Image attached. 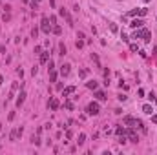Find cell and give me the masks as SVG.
<instances>
[{"label": "cell", "mask_w": 157, "mask_h": 155, "mask_svg": "<svg viewBox=\"0 0 157 155\" xmlns=\"http://www.w3.org/2000/svg\"><path fill=\"white\" fill-rule=\"evenodd\" d=\"M132 39H144L146 42H150V31L148 29H139V31L133 33Z\"/></svg>", "instance_id": "6da1fadb"}, {"label": "cell", "mask_w": 157, "mask_h": 155, "mask_svg": "<svg viewBox=\"0 0 157 155\" xmlns=\"http://www.w3.org/2000/svg\"><path fill=\"white\" fill-rule=\"evenodd\" d=\"M99 111H100V106L97 104V102H90L86 108V113L88 115H99Z\"/></svg>", "instance_id": "7a4b0ae2"}, {"label": "cell", "mask_w": 157, "mask_h": 155, "mask_svg": "<svg viewBox=\"0 0 157 155\" xmlns=\"http://www.w3.org/2000/svg\"><path fill=\"white\" fill-rule=\"evenodd\" d=\"M51 27L53 26H49V18H42V24H40V29H42V33H46V35H49L51 33Z\"/></svg>", "instance_id": "3957f363"}, {"label": "cell", "mask_w": 157, "mask_h": 155, "mask_svg": "<svg viewBox=\"0 0 157 155\" xmlns=\"http://www.w3.org/2000/svg\"><path fill=\"white\" fill-rule=\"evenodd\" d=\"M59 15L64 17V18L68 20V26H73V18L70 17V13H68V9H66V7H60V9H59Z\"/></svg>", "instance_id": "277c9868"}, {"label": "cell", "mask_w": 157, "mask_h": 155, "mask_svg": "<svg viewBox=\"0 0 157 155\" xmlns=\"http://www.w3.org/2000/svg\"><path fill=\"white\" fill-rule=\"evenodd\" d=\"M126 139H128V140H130V142H135V144H137V142H139V137H137V133H135V130H132V128H130V130H128V131H126Z\"/></svg>", "instance_id": "5b68a950"}, {"label": "cell", "mask_w": 157, "mask_h": 155, "mask_svg": "<svg viewBox=\"0 0 157 155\" xmlns=\"http://www.w3.org/2000/svg\"><path fill=\"white\" fill-rule=\"evenodd\" d=\"M22 133H24V128H15V130H11V133H9V140H17Z\"/></svg>", "instance_id": "8992f818"}, {"label": "cell", "mask_w": 157, "mask_h": 155, "mask_svg": "<svg viewBox=\"0 0 157 155\" xmlns=\"http://www.w3.org/2000/svg\"><path fill=\"white\" fill-rule=\"evenodd\" d=\"M122 122L126 124V126H130V128H133V126H137V122H139V120L133 119V117H130V115H126V117L122 119Z\"/></svg>", "instance_id": "52a82bcc"}, {"label": "cell", "mask_w": 157, "mask_h": 155, "mask_svg": "<svg viewBox=\"0 0 157 155\" xmlns=\"http://www.w3.org/2000/svg\"><path fill=\"white\" fill-rule=\"evenodd\" d=\"M48 106L51 108V111H57V110H59V106H60V102H59V98H51Z\"/></svg>", "instance_id": "ba28073f"}, {"label": "cell", "mask_w": 157, "mask_h": 155, "mask_svg": "<svg viewBox=\"0 0 157 155\" xmlns=\"http://www.w3.org/2000/svg\"><path fill=\"white\" fill-rule=\"evenodd\" d=\"M142 24H144V22H142L141 18H133V20L130 22V27H133V29H137V27H142Z\"/></svg>", "instance_id": "9c48e42d"}, {"label": "cell", "mask_w": 157, "mask_h": 155, "mask_svg": "<svg viewBox=\"0 0 157 155\" xmlns=\"http://www.w3.org/2000/svg\"><path fill=\"white\" fill-rule=\"evenodd\" d=\"M70 68H71L70 64H62L60 66V75L62 77H68V75H70Z\"/></svg>", "instance_id": "30bf717a"}, {"label": "cell", "mask_w": 157, "mask_h": 155, "mask_svg": "<svg viewBox=\"0 0 157 155\" xmlns=\"http://www.w3.org/2000/svg\"><path fill=\"white\" fill-rule=\"evenodd\" d=\"M26 91H20V95H18V98H17V108H20L22 104H24V100H26Z\"/></svg>", "instance_id": "8fae6325"}, {"label": "cell", "mask_w": 157, "mask_h": 155, "mask_svg": "<svg viewBox=\"0 0 157 155\" xmlns=\"http://www.w3.org/2000/svg\"><path fill=\"white\" fill-rule=\"evenodd\" d=\"M86 88H88V90H97V88H99V82H97V80H90V82H86Z\"/></svg>", "instance_id": "7c38bea8"}, {"label": "cell", "mask_w": 157, "mask_h": 155, "mask_svg": "<svg viewBox=\"0 0 157 155\" xmlns=\"http://www.w3.org/2000/svg\"><path fill=\"white\" fill-rule=\"evenodd\" d=\"M48 60H49V51H42V53H40V62L46 64Z\"/></svg>", "instance_id": "4fadbf2b"}, {"label": "cell", "mask_w": 157, "mask_h": 155, "mask_svg": "<svg viewBox=\"0 0 157 155\" xmlns=\"http://www.w3.org/2000/svg\"><path fill=\"white\" fill-rule=\"evenodd\" d=\"M95 97H97V100H106V93L104 91H99V90H95Z\"/></svg>", "instance_id": "5bb4252c"}, {"label": "cell", "mask_w": 157, "mask_h": 155, "mask_svg": "<svg viewBox=\"0 0 157 155\" xmlns=\"http://www.w3.org/2000/svg\"><path fill=\"white\" fill-rule=\"evenodd\" d=\"M73 91H75V86H70V88H64V91H62V97H68V95H71Z\"/></svg>", "instance_id": "9a60e30c"}, {"label": "cell", "mask_w": 157, "mask_h": 155, "mask_svg": "<svg viewBox=\"0 0 157 155\" xmlns=\"http://www.w3.org/2000/svg\"><path fill=\"white\" fill-rule=\"evenodd\" d=\"M51 33H53V35H60V33H62V27H60V26H57V24H55V26L51 27Z\"/></svg>", "instance_id": "2e32d148"}, {"label": "cell", "mask_w": 157, "mask_h": 155, "mask_svg": "<svg viewBox=\"0 0 157 155\" xmlns=\"http://www.w3.org/2000/svg\"><path fill=\"white\" fill-rule=\"evenodd\" d=\"M31 142H33L35 146H40V137H39V133H37V135H33V137H31Z\"/></svg>", "instance_id": "e0dca14e"}, {"label": "cell", "mask_w": 157, "mask_h": 155, "mask_svg": "<svg viewBox=\"0 0 157 155\" xmlns=\"http://www.w3.org/2000/svg\"><path fill=\"white\" fill-rule=\"evenodd\" d=\"M59 51H60V53H59V55H62V57H64V55H66V53H68V49H66V46H64V44H62V42H60V44H59Z\"/></svg>", "instance_id": "ac0fdd59"}, {"label": "cell", "mask_w": 157, "mask_h": 155, "mask_svg": "<svg viewBox=\"0 0 157 155\" xmlns=\"http://www.w3.org/2000/svg\"><path fill=\"white\" fill-rule=\"evenodd\" d=\"M142 111H144L146 115H152V111H154V110H152L150 104H144V106H142Z\"/></svg>", "instance_id": "d6986e66"}, {"label": "cell", "mask_w": 157, "mask_h": 155, "mask_svg": "<svg viewBox=\"0 0 157 155\" xmlns=\"http://www.w3.org/2000/svg\"><path fill=\"white\" fill-rule=\"evenodd\" d=\"M84 142H86V135H84V133H80V135H78V140H77V144H78V146H82Z\"/></svg>", "instance_id": "ffe728a7"}, {"label": "cell", "mask_w": 157, "mask_h": 155, "mask_svg": "<svg viewBox=\"0 0 157 155\" xmlns=\"http://www.w3.org/2000/svg\"><path fill=\"white\" fill-rule=\"evenodd\" d=\"M115 133H117L119 137H121V135H126V130L121 128V126H117V128H115Z\"/></svg>", "instance_id": "44dd1931"}, {"label": "cell", "mask_w": 157, "mask_h": 155, "mask_svg": "<svg viewBox=\"0 0 157 155\" xmlns=\"http://www.w3.org/2000/svg\"><path fill=\"white\" fill-rule=\"evenodd\" d=\"M55 80H57V71L51 69V71H49V82H55Z\"/></svg>", "instance_id": "7402d4cb"}, {"label": "cell", "mask_w": 157, "mask_h": 155, "mask_svg": "<svg viewBox=\"0 0 157 155\" xmlns=\"http://www.w3.org/2000/svg\"><path fill=\"white\" fill-rule=\"evenodd\" d=\"M64 108H66V110H73V102L71 100H66V102H64Z\"/></svg>", "instance_id": "603a6c76"}, {"label": "cell", "mask_w": 157, "mask_h": 155, "mask_svg": "<svg viewBox=\"0 0 157 155\" xmlns=\"http://www.w3.org/2000/svg\"><path fill=\"white\" fill-rule=\"evenodd\" d=\"M91 60H93V62H95V64H97V66H99V68H100V62H99V57H97L95 53H91Z\"/></svg>", "instance_id": "cb8c5ba5"}, {"label": "cell", "mask_w": 157, "mask_h": 155, "mask_svg": "<svg viewBox=\"0 0 157 155\" xmlns=\"http://www.w3.org/2000/svg\"><path fill=\"white\" fill-rule=\"evenodd\" d=\"M2 20L4 22H9V20H11V15H9V13H4V15H2Z\"/></svg>", "instance_id": "d4e9b609"}, {"label": "cell", "mask_w": 157, "mask_h": 155, "mask_svg": "<svg viewBox=\"0 0 157 155\" xmlns=\"http://www.w3.org/2000/svg\"><path fill=\"white\" fill-rule=\"evenodd\" d=\"M128 15H130V17H137V15H139V7H137V9H132Z\"/></svg>", "instance_id": "484cf974"}, {"label": "cell", "mask_w": 157, "mask_h": 155, "mask_svg": "<svg viewBox=\"0 0 157 155\" xmlns=\"http://www.w3.org/2000/svg\"><path fill=\"white\" fill-rule=\"evenodd\" d=\"M75 46H77V49H80V48H84V42H82L80 39H78V40L75 42Z\"/></svg>", "instance_id": "4316f807"}, {"label": "cell", "mask_w": 157, "mask_h": 155, "mask_svg": "<svg viewBox=\"0 0 157 155\" xmlns=\"http://www.w3.org/2000/svg\"><path fill=\"white\" fill-rule=\"evenodd\" d=\"M146 13H148V9H146V7H139V15L141 17H144Z\"/></svg>", "instance_id": "83f0119b"}, {"label": "cell", "mask_w": 157, "mask_h": 155, "mask_svg": "<svg viewBox=\"0 0 157 155\" xmlns=\"http://www.w3.org/2000/svg\"><path fill=\"white\" fill-rule=\"evenodd\" d=\"M48 69H49V71H51V69H55V64H53V60H51V58L48 60Z\"/></svg>", "instance_id": "f1b7e54d"}, {"label": "cell", "mask_w": 157, "mask_h": 155, "mask_svg": "<svg viewBox=\"0 0 157 155\" xmlns=\"http://www.w3.org/2000/svg\"><path fill=\"white\" fill-rule=\"evenodd\" d=\"M31 37H33V39H37V37H39V29H37V27H33V31H31Z\"/></svg>", "instance_id": "f546056e"}, {"label": "cell", "mask_w": 157, "mask_h": 155, "mask_svg": "<svg viewBox=\"0 0 157 155\" xmlns=\"http://www.w3.org/2000/svg\"><path fill=\"white\" fill-rule=\"evenodd\" d=\"M78 75H80L82 78H84V77H88V69H80V71H78Z\"/></svg>", "instance_id": "4dcf8cb0"}, {"label": "cell", "mask_w": 157, "mask_h": 155, "mask_svg": "<svg viewBox=\"0 0 157 155\" xmlns=\"http://www.w3.org/2000/svg\"><path fill=\"white\" fill-rule=\"evenodd\" d=\"M117 98H119V100H121V102H124V100H126V95H122V93H119V95H117Z\"/></svg>", "instance_id": "1f68e13d"}, {"label": "cell", "mask_w": 157, "mask_h": 155, "mask_svg": "<svg viewBox=\"0 0 157 155\" xmlns=\"http://www.w3.org/2000/svg\"><path fill=\"white\" fill-rule=\"evenodd\" d=\"M42 53V48H40V46H35V55H40Z\"/></svg>", "instance_id": "d6a6232c"}, {"label": "cell", "mask_w": 157, "mask_h": 155, "mask_svg": "<svg viewBox=\"0 0 157 155\" xmlns=\"http://www.w3.org/2000/svg\"><path fill=\"white\" fill-rule=\"evenodd\" d=\"M110 31H112V33H117V26H115V24H110Z\"/></svg>", "instance_id": "836d02e7"}, {"label": "cell", "mask_w": 157, "mask_h": 155, "mask_svg": "<svg viewBox=\"0 0 157 155\" xmlns=\"http://www.w3.org/2000/svg\"><path fill=\"white\" fill-rule=\"evenodd\" d=\"M130 49L132 51H139V46H137V44H130Z\"/></svg>", "instance_id": "e575fe53"}, {"label": "cell", "mask_w": 157, "mask_h": 155, "mask_svg": "<svg viewBox=\"0 0 157 155\" xmlns=\"http://www.w3.org/2000/svg\"><path fill=\"white\" fill-rule=\"evenodd\" d=\"M77 39H80V40H82V39H86V35H84L82 31H78V33H77Z\"/></svg>", "instance_id": "d590c367"}, {"label": "cell", "mask_w": 157, "mask_h": 155, "mask_svg": "<svg viewBox=\"0 0 157 155\" xmlns=\"http://www.w3.org/2000/svg\"><path fill=\"white\" fill-rule=\"evenodd\" d=\"M49 22H51V24H57V17L51 15V17H49Z\"/></svg>", "instance_id": "8d00e7d4"}, {"label": "cell", "mask_w": 157, "mask_h": 155, "mask_svg": "<svg viewBox=\"0 0 157 155\" xmlns=\"http://www.w3.org/2000/svg\"><path fill=\"white\" fill-rule=\"evenodd\" d=\"M119 86H121V90H128V84H124L122 80H121V82H119Z\"/></svg>", "instance_id": "74e56055"}, {"label": "cell", "mask_w": 157, "mask_h": 155, "mask_svg": "<svg viewBox=\"0 0 157 155\" xmlns=\"http://www.w3.org/2000/svg\"><path fill=\"white\" fill-rule=\"evenodd\" d=\"M71 137H73V131L68 130V131H66V139H71Z\"/></svg>", "instance_id": "f35d334b"}, {"label": "cell", "mask_w": 157, "mask_h": 155, "mask_svg": "<svg viewBox=\"0 0 157 155\" xmlns=\"http://www.w3.org/2000/svg\"><path fill=\"white\" fill-rule=\"evenodd\" d=\"M7 119H9V120H13V119H15V111H11V113L7 115Z\"/></svg>", "instance_id": "ab89813d"}, {"label": "cell", "mask_w": 157, "mask_h": 155, "mask_svg": "<svg viewBox=\"0 0 157 155\" xmlns=\"http://www.w3.org/2000/svg\"><path fill=\"white\" fill-rule=\"evenodd\" d=\"M152 122H154V124H157V115H152Z\"/></svg>", "instance_id": "60d3db41"}, {"label": "cell", "mask_w": 157, "mask_h": 155, "mask_svg": "<svg viewBox=\"0 0 157 155\" xmlns=\"http://www.w3.org/2000/svg\"><path fill=\"white\" fill-rule=\"evenodd\" d=\"M31 2H39V0H31Z\"/></svg>", "instance_id": "b9f144b4"}, {"label": "cell", "mask_w": 157, "mask_h": 155, "mask_svg": "<svg viewBox=\"0 0 157 155\" xmlns=\"http://www.w3.org/2000/svg\"><path fill=\"white\" fill-rule=\"evenodd\" d=\"M142 2H150V0H142Z\"/></svg>", "instance_id": "7bdbcfd3"}, {"label": "cell", "mask_w": 157, "mask_h": 155, "mask_svg": "<svg viewBox=\"0 0 157 155\" xmlns=\"http://www.w3.org/2000/svg\"><path fill=\"white\" fill-rule=\"evenodd\" d=\"M0 131H2V124H0Z\"/></svg>", "instance_id": "ee69618b"}, {"label": "cell", "mask_w": 157, "mask_h": 155, "mask_svg": "<svg viewBox=\"0 0 157 155\" xmlns=\"http://www.w3.org/2000/svg\"><path fill=\"white\" fill-rule=\"evenodd\" d=\"M22 2H27V0H22Z\"/></svg>", "instance_id": "f6af8a7d"}]
</instances>
